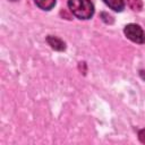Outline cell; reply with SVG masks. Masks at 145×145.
Returning a JSON list of instances; mask_svg holds the SVG:
<instances>
[{
    "label": "cell",
    "instance_id": "cell-1",
    "mask_svg": "<svg viewBox=\"0 0 145 145\" xmlns=\"http://www.w3.org/2000/svg\"><path fill=\"white\" fill-rule=\"evenodd\" d=\"M68 7L72 15L79 19H88L94 14V6L91 0H68Z\"/></svg>",
    "mask_w": 145,
    "mask_h": 145
},
{
    "label": "cell",
    "instance_id": "cell-2",
    "mask_svg": "<svg viewBox=\"0 0 145 145\" xmlns=\"http://www.w3.org/2000/svg\"><path fill=\"white\" fill-rule=\"evenodd\" d=\"M123 33L127 36V39H129L130 41H133L135 43H139V44L145 43V33L142 29V27L137 24L126 25L125 29H123Z\"/></svg>",
    "mask_w": 145,
    "mask_h": 145
},
{
    "label": "cell",
    "instance_id": "cell-3",
    "mask_svg": "<svg viewBox=\"0 0 145 145\" xmlns=\"http://www.w3.org/2000/svg\"><path fill=\"white\" fill-rule=\"evenodd\" d=\"M46 42L49 43V45H50L52 49H54V50H57V51H63V50L66 49L65 42H63L62 40H60L59 37H57V36L49 35V36L46 37Z\"/></svg>",
    "mask_w": 145,
    "mask_h": 145
},
{
    "label": "cell",
    "instance_id": "cell-4",
    "mask_svg": "<svg viewBox=\"0 0 145 145\" xmlns=\"http://www.w3.org/2000/svg\"><path fill=\"white\" fill-rule=\"evenodd\" d=\"M103 1L109 8H111L114 11H122V9L125 8L123 0H103Z\"/></svg>",
    "mask_w": 145,
    "mask_h": 145
},
{
    "label": "cell",
    "instance_id": "cell-5",
    "mask_svg": "<svg viewBox=\"0 0 145 145\" xmlns=\"http://www.w3.org/2000/svg\"><path fill=\"white\" fill-rule=\"evenodd\" d=\"M34 1H35L36 6L43 10H50L56 5V0H34Z\"/></svg>",
    "mask_w": 145,
    "mask_h": 145
},
{
    "label": "cell",
    "instance_id": "cell-6",
    "mask_svg": "<svg viewBox=\"0 0 145 145\" xmlns=\"http://www.w3.org/2000/svg\"><path fill=\"white\" fill-rule=\"evenodd\" d=\"M127 3L130 7V9H133L134 11H140L143 8L142 0H127Z\"/></svg>",
    "mask_w": 145,
    "mask_h": 145
},
{
    "label": "cell",
    "instance_id": "cell-7",
    "mask_svg": "<svg viewBox=\"0 0 145 145\" xmlns=\"http://www.w3.org/2000/svg\"><path fill=\"white\" fill-rule=\"evenodd\" d=\"M138 138H139V140H140L143 144H145V128L142 129V130L138 133Z\"/></svg>",
    "mask_w": 145,
    "mask_h": 145
},
{
    "label": "cell",
    "instance_id": "cell-8",
    "mask_svg": "<svg viewBox=\"0 0 145 145\" xmlns=\"http://www.w3.org/2000/svg\"><path fill=\"white\" fill-rule=\"evenodd\" d=\"M10 1H17V0H10Z\"/></svg>",
    "mask_w": 145,
    "mask_h": 145
}]
</instances>
